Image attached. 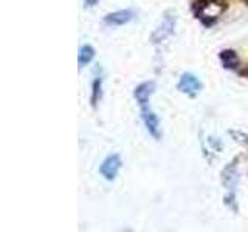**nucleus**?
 I'll use <instances>...</instances> for the list:
<instances>
[{"instance_id": "f257e3e1", "label": "nucleus", "mask_w": 248, "mask_h": 232, "mask_svg": "<svg viewBox=\"0 0 248 232\" xmlns=\"http://www.w3.org/2000/svg\"><path fill=\"white\" fill-rule=\"evenodd\" d=\"M227 8V0H200L197 2L196 13L205 23H213L219 14Z\"/></svg>"}, {"instance_id": "f03ea898", "label": "nucleus", "mask_w": 248, "mask_h": 232, "mask_svg": "<svg viewBox=\"0 0 248 232\" xmlns=\"http://www.w3.org/2000/svg\"><path fill=\"white\" fill-rule=\"evenodd\" d=\"M175 22H177L175 13L166 11L165 17H163V20H161V23L157 27V29L154 31L152 42H160V41H163V39H166L168 36L174 33V28H175Z\"/></svg>"}, {"instance_id": "7ed1b4c3", "label": "nucleus", "mask_w": 248, "mask_h": 232, "mask_svg": "<svg viewBox=\"0 0 248 232\" xmlns=\"http://www.w3.org/2000/svg\"><path fill=\"white\" fill-rule=\"evenodd\" d=\"M120 169H121L120 155H110V157H107L103 161V164H101V167H99V172L106 178V180L112 181V180H115V176L118 175Z\"/></svg>"}, {"instance_id": "20e7f679", "label": "nucleus", "mask_w": 248, "mask_h": 232, "mask_svg": "<svg viewBox=\"0 0 248 232\" xmlns=\"http://www.w3.org/2000/svg\"><path fill=\"white\" fill-rule=\"evenodd\" d=\"M177 87L182 93H186V95L194 96L202 90V82L192 73H183L180 76V81H178Z\"/></svg>"}, {"instance_id": "39448f33", "label": "nucleus", "mask_w": 248, "mask_h": 232, "mask_svg": "<svg viewBox=\"0 0 248 232\" xmlns=\"http://www.w3.org/2000/svg\"><path fill=\"white\" fill-rule=\"evenodd\" d=\"M155 88V84L154 82H144L141 85H138L134 91V96L137 99V102L140 104V107H147V102H149V98L154 93Z\"/></svg>"}, {"instance_id": "423d86ee", "label": "nucleus", "mask_w": 248, "mask_h": 232, "mask_svg": "<svg viewBox=\"0 0 248 232\" xmlns=\"http://www.w3.org/2000/svg\"><path fill=\"white\" fill-rule=\"evenodd\" d=\"M132 19H134V11L121 10V11H116L112 14H107L104 22L108 23V25H124V23L130 22Z\"/></svg>"}, {"instance_id": "0eeeda50", "label": "nucleus", "mask_w": 248, "mask_h": 232, "mask_svg": "<svg viewBox=\"0 0 248 232\" xmlns=\"http://www.w3.org/2000/svg\"><path fill=\"white\" fill-rule=\"evenodd\" d=\"M141 115H143L144 126L147 130H149V133L154 135L155 138H158V118L155 116V113L152 110H149L147 107H143Z\"/></svg>"}, {"instance_id": "6e6552de", "label": "nucleus", "mask_w": 248, "mask_h": 232, "mask_svg": "<svg viewBox=\"0 0 248 232\" xmlns=\"http://www.w3.org/2000/svg\"><path fill=\"white\" fill-rule=\"evenodd\" d=\"M222 183H223V186H227L228 189L234 188V184L237 183V161L230 162V164L223 169Z\"/></svg>"}, {"instance_id": "1a4fd4ad", "label": "nucleus", "mask_w": 248, "mask_h": 232, "mask_svg": "<svg viewBox=\"0 0 248 232\" xmlns=\"http://www.w3.org/2000/svg\"><path fill=\"white\" fill-rule=\"evenodd\" d=\"M220 60H222L223 67H227V68H236L237 64H239L237 54H236V51H232V50H223L220 53Z\"/></svg>"}, {"instance_id": "9d476101", "label": "nucleus", "mask_w": 248, "mask_h": 232, "mask_svg": "<svg viewBox=\"0 0 248 232\" xmlns=\"http://www.w3.org/2000/svg\"><path fill=\"white\" fill-rule=\"evenodd\" d=\"M93 56H95V50H93L90 45H82L79 48V58H78V60H79V68L90 64Z\"/></svg>"}, {"instance_id": "9b49d317", "label": "nucleus", "mask_w": 248, "mask_h": 232, "mask_svg": "<svg viewBox=\"0 0 248 232\" xmlns=\"http://www.w3.org/2000/svg\"><path fill=\"white\" fill-rule=\"evenodd\" d=\"M99 96H101V79H95V82H93V95H92L93 105H96Z\"/></svg>"}, {"instance_id": "f8f14e48", "label": "nucleus", "mask_w": 248, "mask_h": 232, "mask_svg": "<svg viewBox=\"0 0 248 232\" xmlns=\"http://www.w3.org/2000/svg\"><path fill=\"white\" fill-rule=\"evenodd\" d=\"M96 3H98V0H84L85 6H93V5H96Z\"/></svg>"}]
</instances>
